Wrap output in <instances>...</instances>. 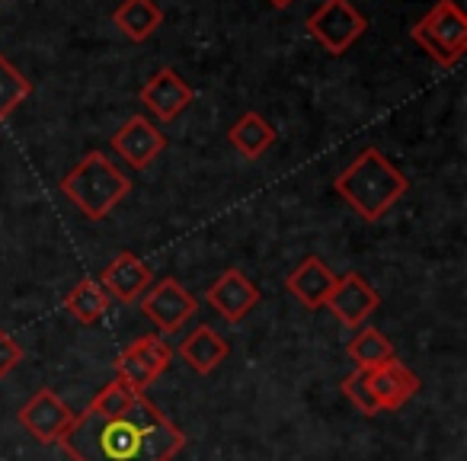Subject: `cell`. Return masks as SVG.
I'll return each mask as SVG.
<instances>
[{
	"mask_svg": "<svg viewBox=\"0 0 467 461\" xmlns=\"http://www.w3.org/2000/svg\"><path fill=\"white\" fill-rule=\"evenodd\" d=\"M33 93L29 78H23V71L16 65H10L4 55H0V122H7L16 112V106Z\"/></svg>",
	"mask_w": 467,
	"mask_h": 461,
	"instance_id": "obj_21",
	"label": "cell"
},
{
	"mask_svg": "<svg viewBox=\"0 0 467 461\" xmlns=\"http://www.w3.org/2000/svg\"><path fill=\"white\" fill-rule=\"evenodd\" d=\"M346 356L356 362V369H381V365L394 362L397 359V350L390 346V340L384 337L378 327H358L356 337L346 343Z\"/></svg>",
	"mask_w": 467,
	"mask_h": 461,
	"instance_id": "obj_19",
	"label": "cell"
},
{
	"mask_svg": "<svg viewBox=\"0 0 467 461\" xmlns=\"http://www.w3.org/2000/svg\"><path fill=\"white\" fill-rule=\"evenodd\" d=\"M112 23L122 29V36H129L131 42H144L161 29L163 10L154 0H122L112 14Z\"/></svg>",
	"mask_w": 467,
	"mask_h": 461,
	"instance_id": "obj_18",
	"label": "cell"
},
{
	"mask_svg": "<svg viewBox=\"0 0 467 461\" xmlns=\"http://www.w3.org/2000/svg\"><path fill=\"white\" fill-rule=\"evenodd\" d=\"M368 388H371V397H375L378 410H400L410 397L420 394L422 382L416 372H410L400 359L394 362L381 365V369H371L368 372Z\"/></svg>",
	"mask_w": 467,
	"mask_h": 461,
	"instance_id": "obj_14",
	"label": "cell"
},
{
	"mask_svg": "<svg viewBox=\"0 0 467 461\" xmlns=\"http://www.w3.org/2000/svg\"><path fill=\"white\" fill-rule=\"evenodd\" d=\"M205 301L227 320V324H241L256 305H260V288L250 282L241 269H224L212 286L205 288Z\"/></svg>",
	"mask_w": 467,
	"mask_h": 461,
	"instance_id": "obj_11",
	"label": "cell"
},
{
	"mask_svg": "<svg viewBox=\"0 0 467 461\" xmlns=\"http://www.w3.org/2000/svg\"><path fill=\"white\" fill-rule=\"evenodd\" d=\"M61 193L74 202V208L84 218L103 221L131 193V180L109 161V154L90 151V154H84V161L74 163L65 173Z\"/></svg>",
	"mask_w": 467,
	"mask_h": 461,
	"instance_id": "obj_3",
	"label": "cell"
},
{
	"mask_svg": "<svg viewBox=\"0 0 467 461\" xmlns=\"http://www.w3.org/2000/svg\"><path fill=\"white\" fill-rule=\"evenodd\" d=\"M74 416L78 414H74L52 388H39L20 407L16 420H20V426L26 429L36 442H42V445H58L67 429L74 426Z\"/></svg>",
	"mask_w": 467,
	"mask_h": 461,
	"instance_id": "obj_8",
	"label": "cell"
},
{
	"mask_svg": "<svg viewBox=\"0 0 467 461\" xmlns=\"http://www.w3.org/2000/svg\"><path fill=\"white\" fill-rule=\"evenodd\" d=\"M135 397H138V391H131L122 378H112L109 384H103V388L93 394V401L87 403V407L99 410V414H122L125 407L135 403Z\"/></svg>",
	"mask_w": 467,
	"mask_h": 461,
	"instance_id": "obj_22",
	"label": "cell"
},
{
	"mask_svg": "<svg viewBox=\"0 0 467 461\" xmlns=\"http://www.w3.org/2000/svg\"><path fill=\"white\" fill-rule=\"evenodd\" d=\"M20 362H23V346L7 330H0V378H7Z\"/></svg>",
	"mask_w": 467,
	"mask_h": 461,
	"instance_id": "obj_24",
	"label": "cell"
},
{
	"mask_svg": "<svg viewBox=\"0 0 467 461\" xmlns=\"http://www.w3.org/2000/svg\"><path fill=\"white\" fill-rule=\"evenodd\" d=\"M368 29V20L352 7L349 0H324L311 16H307V36L324 46V52L343 55L352 42Z\"/></svg>",
	"mask_w": 467,
	"mask_h": 461,
	"instance_id": "obj_5",
	"label": "cell"
},
{
	"mask_svg": "<svg viewBox=\"0 0 467 461\" xmlns=\"http://www.w3.org/2000/svg\"><path fill=\"white\" fill-rule=\"evenodd\" d=\"M275 138L279 135H275L273 122L263 119L260 112H244V116L227 129L231 148L241 157H247V161H260V157L275 144Z\"/></svg>",
	"mask_w": 467,
	"mask_h": 461,
	"instance_id": "obj_17",
	"label": "cell"
},
{
	"mask_svg": "<svg viewBox=\"0 0 467 461\" xmlns=\"http://www.w3.org/2000/svg\"><path fill=\"white\" fill-rule=\"evenodd\" d=\"M337 195L365 221H381L397 202L407 195L410 180L381 154L378 148H365L343 173L333 180Z\"/></svg>",
	"mask_w": 467,
	"mask_h": 461,
	"instance_id": "obj_2",
	"label": "cell"
},
{
	"mask_svg": "<svg viewBox=\"0 0 467 461\" xmlns=\"http://www.w3.org/2000/svg\"><path fill=\"white\" fill-rule=\"evenodd\" d=\"M378 305H381L378 288L371 286L362 273H356V269L337 276V282H333L330 295H327V301H324V308H330L333 318H337L339 324L352 327V330L365 327V320L378 311Z\"/></svg>",
	"mask_w": 467,
	"mask_h": 461,
	"instance_id": "obj_9",
	"label": "cell"
},
{
	"mask_svg": "<svg viewBox=\"0 0 467 461\" xmlns=\"http://www.w3.org/2000/svg\"><path fill=\"white\" fill-rule=\"evenodd\" d=\"M333 282H337V273H333L320 257H305V260L285 276V288L301 301V305L311 308V311L324 308Z\"/></svg>",
	"mask_w": 467,
	"mask_h": 461,
	"instance_id": "obj_15",
	"label": "cell"
},
{
	"mask_svg": "<svg viewBox=\"0 0 467 461\" xmlns=\"http://www.w3.org/2000/svg\"><path fill=\"white\" fill-rule=\"evenodd\" d=\"M343 394L352 401V407L358 410V414H365V416H378L381 410H378V403H375V397H371V388H368V372L365 369H356L352 375H346L343 378Z\"/></svg>",
	"mask_w": 467,
	"mask_h": 461,
	"instance_id": "obj_23",
	"label": "cell"
},
{
	"mask_svg": "<svg viewBox=\"0 0 467 461\" xmlns=\"http://www.w3.org/2000/svg\"><path fill=\"white\" fill-rule=\"evenodd\" d=\"M173 362V350L161 333H148L138 337L135 343H129L122 350V356L116 359V378H122L131 391L144 394L163 372Z\"/></svg>",
	"mask_w": 467,
	"mask_h": 461,
	"instance_id": "obj_6",
	"label": "cell"
},
{
	"mask_svg": "<svg viewBox=\"0 0 467 461\" xmlns=\"http://www.w3.org/2000/svg\"><path fill=\"white\" fill-rule=\"evenodd\" d=\"M138 301H141L144 318L161 333H176L199 311V299L182 282H176L173 276H167L161 282H150V288Z\"/></svg>",
	"mask_w": 467,
	"mask_h": 461,
	"instance_id": "obj_7",
	"label": "cell"
},
{
	"mask_svg": "<svg viewBox=\"0 0 467 461\" xmlns=\"http://www.w3.org/2000/svg\"><path fill=\"white\" fill-rule=\"evenodd\" d=\"M269 4H273L275 10H285V7H292L295 0H269Z\"/></svg>",
	"mask_w": 467,
	"mask_h": 461,
	"instance_id": "obj_25",
	"label": "cell"
},
{
	"mask_svg": "<svg viewBox=\"0 0 467 461\" xmlns=\"http://www.w3.org/2000/svg\"><path fill=\"white\" fill-rule=\"evenodd\" d=\"M112 151H116L129 167L148 170L150 163L167 151V135H163L148 116H131V119H125L122 129L112 135Z\"/></svg>",
	"mask_w": 467,
	"mask_h": 461,
	"instance_id": "obj_10",
	"label": "cell"
},
{
	"mask_svg": "<svg viewBox=\"0 0 467 461\" xmlns=\"http://www.w3.org/2000/svg\"><path fill=\"white\" fill-rule=\"evenodd\" d=\"M150 282H154L150 267L141 257L131 254V250H122V254L103 269V276H99V286L106 288V295L122 301V305H135L150 288Z\"/></svg>",
	"mask_w": 467,
	"mask_h": 461,
	"instance_id": "obj_13",
	"label": "cell"
},
{
	"mask_svg": "<svg viewBox=\"0 0 467 461\" xmlns=\"http://www.w3.org/2000/svg\"><path fill=\"white\" fill-rule=\"evenodd\" d=\"M65 311L71 314L78 324L93 327L97 320H103L106 311H109V295H106V288L99 286V279H80L74 288H67Z\"/></svg>",
	"mask_w": 467,
	"mask_h": 461,
	"instance_id": "obj_20",
	"label": "cell"
},
{
	"mask_svg": "<svg viewBox=\"0 0 467 461\" xmlns=\"http://www.w3.org/2000/svg\"><path fill=\"white\" fill-rule=\"evenodd\" d=\"M176 352H180V356L186 359L199 375H212V372L227 359L231 346H227V340L221 337L218 330H212L208 324H202V327H195L192 333L182 337V343Z\"/></svg>",
	"mask_w": 467,
	"mask_h": 461,
	"instance_id": "obj_16",
	"label": "cell"
},
{
	"mask_svg": "<svg viewBox=\"0 0 467 461\" xmlns=\"http://www.w3.org/2000/svg\"><path fill=\"white\" fill-rule=\"evenodd\" d=\"M413 42L441 68H454L467 48V16L454 0H439L413 29Z\"/></svg>",
	"mask_w": 467,
	"mask_h": 461,
	"instance_id": "obj_4",
	"label": "cell"
},
{
	"mask_svg": "<svg viewBox=\"0 0 467 461\" xmlns=\"http://www.w3.org/2000/svg\"><path fill=\"white\" fill-rule=\"evenodd\" d=\"M58 445L71 461H173L186 448V433L138 394L122 414L84 407Z\"/></svg>",
	"mask_w": 467,
	"mask_h": 461,
	"instance_id": "obj_1",
	"label": "cell"
},
{
	"mask_svg": "<svg viewBox=\"0 0 467 461\" xmlns=\"http://www.w3.org/2000/svg\"><path fill=\"white\" fill-rule=\"evenodd\" d=\"M195 100L192 87L173 71V68H161L148 84L141 87V103L161 122H173L182 110Z\"/></svg>",
	"mask_w": 467,
	"mask_h": 461,
	"instance_id": "obj_12",
	"label": "cell"
}]
</instances>
